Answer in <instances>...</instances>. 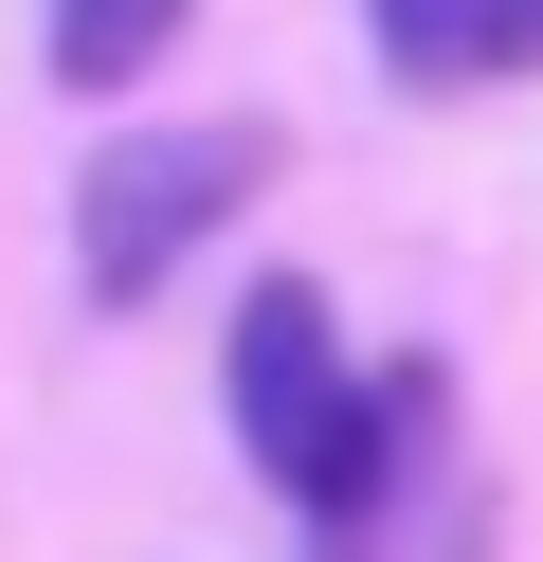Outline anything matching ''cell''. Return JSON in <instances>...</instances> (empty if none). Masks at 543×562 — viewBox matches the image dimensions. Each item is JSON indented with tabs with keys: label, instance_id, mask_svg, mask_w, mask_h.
<instances>
[{
	"label": "cell",
	"instance_id": "obj_4",
	"mask_svg": "<svg viewBox=\"0 0 543 562\" xmlns=\"http://www.w3.org/2000/svg\"><path fill=\"white\" fill-rule=\"evenodd\" d=\"M181 19H200V0H55L36 55H55V91H145L181 55Z\"/></svg>",
	"mask_w": 543,
	"mask_h": 562
},
{
	"label": "cell",
	"instance_id": "obj_1",
	"mask_svg": "<svg viewBox=\"0 0 543 562\" xmlns=\"http://www.w3.org/2000/svg\"><path fill=\"white\" fill-rule=\"evenodd\" d=\"M236 436H253V472H272L326 544H381L398 453L434 436V363H381V381H362L344 363V308H326L308 272H272V291L236 308Z\"/></svg>",
	"mask_w": 543,
	"mask_h": 562
},
{
	"label": "cell",
	"instance_id": "obj_3",
	"mask_svg": "<svg viewBox=\"0 0 543 562\" xmlns=\"http://www.w3.org/2000/svg\"><path fill=\"white\" fill-rule=\"evenodd\" d=\"M362 37H381L398 91H489V74L543 55V19H525V0H362Z\"/></svg>",
	"mask_w": 543,
	"mask_h": 562
},
{
	"label": "cell",
	"instance_id": "obj_5",
	"mask_svg": "<svg viewBox=\"0 0 543 562\" xmlns=\"http://www.w3.org/2000/svg\"><path fill=\"white\" fill-rule=\"evenodd\" d=\"M525 19H543V0H525Z\"/></svg>",
	"mask_w": 543,
	"mask_h": 562
},
{
	"label": "cell",
	"instance_id": "obj_2",
	"mask_svg": "<svg viewBox=\"0 0 543 562\" xmlns=\"http://www.w3.org/2000/svg\"><path fill=\"white\" fill-rule=\"evenodd\" d=\"M272 182H290V127H253V110H181V127L91 146V182H72V272H91V308H145L200 236H236Z\"/></svg>",
	"mask_w": 543,
	"mask_h": 562
}]
</instances>
